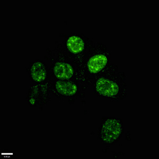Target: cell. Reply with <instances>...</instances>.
<instances>
[{"label":"cell","mask_w":159,"mask_h":159,"mask_svg":"<svg viewBox=\"0 0 159 159\" xmlns=\"http://www.w3.org/2000/svg\"><path fill=\"white\" fill-rule=\"evenodd\" d=\"M121 126L116 119H108L103 124L101 130V138L105 142L111 143L119 138Z\"/></svg>","instance_id":"6da1fadb"},{"label":"cell","mask_w":159,"mask_h":159,"mask_svg":"<svg viewBox=\"0 0 159 159\" xmlns=\"http://www.w3.org/2000/svg\"><path fill=\"white\" fill-rule=\"evenodd\" d=\"M96 89L99 93L107 97L115 96L119 91L117 84L110 80L100 79L97 82Z\"/></svg>","instance_id":"7a4b0ae2"},{"label":"cell","mask_w":159,"mask_h":159,"mask_svg":"<svg viewBox=\"0 0 159 159\" xmlns=\"http://www.w3.org/2000/svg\"><path fill=\"white\" fill-rule=\"evenodd\" d=\"M107 63L106 56L104 55H97L90 58L88 66L91 72L96 73L103 69Z\"/></svg>","instance_id":"3957f363"},{"label":"cell","mask_w":159,"mask_h":159,"mask_svg":"<svg viewBox=\"0 0 159 159\" xmlns=\"http://www.w3.org/2000/svg\"><path fill=\"white\" fill-rule=\"evenodd\" d=\"M46 70L43 64L40 61H36L31 68V75L33 80L37 82H41L45 79Z\"/></svg>","instance_id":"277c9868"},{"label":"cell","mask_w":159,"mask_h":159,"mask_svg":"<svg viewBox=\"0 0 159 159\" xmlns=\"http://www.w3.org/2000/svg\"><path fill=\"white\" fill-rule=\"evenodd\" d=\"M54 73L58 78L69 79L72 76L73 70L69 64L58 63L55 66Z\"/></svg>","instance_id":"5b68a950"},{"label":"cell","mask_w":159,"mask_h":159,"mask_svg":"<svg viewBox=\"0 0 159 159\" xmlns=\"http://www.w3.org/2000/svg\"><path fill=\"white\" fill-rule=\"evenodd\" d=\"M56 88L60 93L65 95H72L77 91L76 85L70 82L58 81L56 83Z\"/></svg>","instance_id":"8992f818"},{"label":"cell","mask_w":159,"mask_h":159,"mask_svg":"<svg viewBox=\"0 0 159 159\" xmlns=\"http://www.w3.org/2000/svg\"><path fill=\"white\" fill-rule=\"evenodd\" d=\"M67 45L70 51L77 53L83 50L84 44L80 37L73 36L69 38L67 40Z\"/></svg>","instance_id":"52a82bcc"},{"label":"cell","mask_w":159,"mask_h":159,"mask_svg":"<svg viewBox=\"0 0 159 159\" xmlns=\"http://www.w3.org/2000/svg\"><path fill=\"white\" fill-rule=\"evenodd\" d=\"M29 102H30V103L31 105H34V102H35V101H34V99L31 98V99H30V101H29Z\"/></svg>","instance_id":"ba28073f"}]
</instances>
